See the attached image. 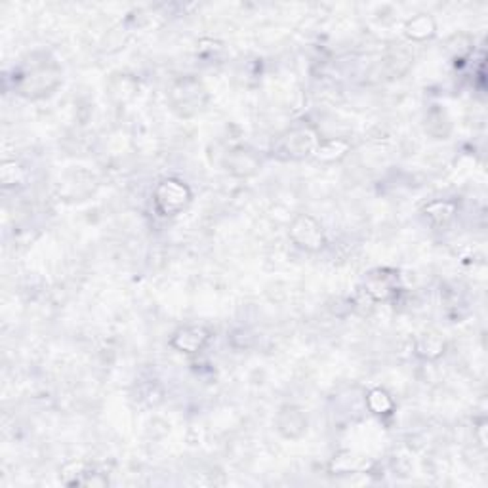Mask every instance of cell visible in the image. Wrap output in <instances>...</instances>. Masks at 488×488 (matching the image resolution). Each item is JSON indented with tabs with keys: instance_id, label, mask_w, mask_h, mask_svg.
Returning a JSON list of instances; mask_svg holds the SVG:
<instances>
[{
	"instance_id": "6da1fadb",
	"label": "cell",
	"mask_w": 488,
	"mask_h": 488,
	"mask_svg": "<svg viewBox=\"0 0 488 488\" xmlns=\"http://www.w3.org/2000/svg\"><path fill=\"white\" fill-rule=\"evenodd\" d=\"M189 198V193L185 189V185L179 181H162V185L157 189V204L164 214H176L184 208L185 203Z\"/></svg>"
},
{
	"instance_id": "7a4b0ae2",
	"label": "cell",
	"mask_w": 488,
	"mask_h": 488,
	"mask_svg": "<svg viewBox=\"0 0 488 488\" xmlns=\"http://www.w3.org/2000/svg\"><path fill=\"white\" fill-rule=\"evenodd\" d=\"M292 237L299 246H304L307 250H319L324 243L321 227L311 218H299L292 227Z\"/></svg>"
},
{
	"instance_id": "3957f363",
	"label": "cell",
	"mask_w": 488,
	"mask_h": 488,
	"mask_svg": "<svg viewBox=\"0 0 488 488\" xmlns=\"http://www.w3.org/2000/svg\"><path fill=\"white\" fill-rule=\"evenodd\" d=\"M178 338L181 339V344H176V347L184 349V351H197L198 347L203 346L206 336L201 328H189V330H181Z\"/></svg>"
},
{
	"instance_id": "277c9868",
	"label": "cell",
	"mask_w": 488,
	"mask_h": 488,
	"mask_svg": "<svg viewBox=\"0 0 488 488\" xmlns=\"http://www.w3.org/2000/svg\"><path fill=\"white\" fill-rule=\"evenodd\" d=\"M372 397L374 399H378V403H380V406H372V410H378V412H386V410H389L391 408V401H389V397H387L383 391H380V389H376V391H372Z\"/></svg>"
}]
</instances>
